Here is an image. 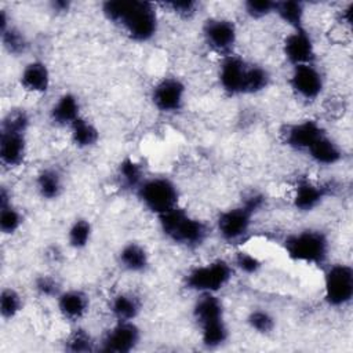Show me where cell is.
Listing matches in <instances>:
<instances>
[{
    "label": "cell",
    "mask_w": 353,
    "mask_h": 353,
    "mask_svg": "<svg viewBox=\"0 0 353 353\" xmlns=\"http://www.w3.org/2000/svg\"><path fill=\"white\" fill-rule=\"evenodd\" d=\"M165 8L170 10L175 17L183 21L192 19L197 14L199 4L192 0H183V1H168L164 4Z\"/></svg>",
    "instance_id": "39"
},
{
    "label": "cell",
    "mask_w": 353,
    "mask_h": 353,
    "mask_svg": "<svg viewBox=\"0 0 353 353\" xmlns=\"http://www.w3.org/2000/svg\"><path fill=\"white\" fill-rule=\"evenodd\" d=\"M192 317L203 338H216L229 330L218 294H199L192 306Z\"/></svg>",
    "instance_id": "6"
},
{
    "label": "cell",
    "mask_w": 353,
    "mask_h": 353,
    "mask_svg": "<svg viewBox=\"0 0 353 353\" xmlns=\"http://www.w3.org/2000/svg\"><path fill=\"white\" fill-rule=\"evenodd\" d=\"M135 196L141 205L156 216H160L179 205L181 192L178 185L168 176H146Z\"/></svg>",
    "instance_id": "5"
},
{
    "label": "cell",
    "mask_w": 353,
    "mask_h": 353,
    "mask_svg": "<svg viewBox=\"0 0 353 353\" xmlns=\"http://www.w3.org/2000/svg\"><path fill=\"white\" fill-rule=\"evenodd\" d=\"M101 12L131 41L148 43L159 32L157 7L150 1L106 0L101 4Z\"/></svg>",
    "instance_id": "1"
},
{
    "label": "cell",
    "mask_w": 353,
    "mask_h": 353,
    "mask_svg": "<svg viewBox=\"0 0 353 353\" xmlns=\"http://www.w3.org/2000/svg\"><path fill=\"white\" fill-rule=\"evenodd\" d=\"M232 265L236 272H240L247 276H254V274L259 273V270L263 266L262 261L256 255H254L252 252L244 251V250H239L234 254V256L232 259Z\"/></svg>",
    "instance_id": "36"
},
{
    "label": "cell",
    "mask_w": 353,
    "mask_h": 353,
    "mask_svg": "<svg viewBox=\"0 0 353 353\" xmlns=\"http://www.w3.org/2000/svg\"><path fill=\"white\" fill-rule=\"evenodd\" d=\"M0 39L4 51L11 57H21L29 50V39L26 33L12 23L4 30H0Z\"/></svg>",
    "instance_id": "30"
},
{
    "label": "cell",
    "mask_w": 353,
    "mask_h": 353,
    "mask_svg": "<svg viewBox=\"0 0 353 353\" xmlns=\"http://www.w3.org/2000/svg\"><path fill=\"white\" fill-rule=\"evenodd\" d=\"M274 7L276 1L272 0H247L243 3L244 14L254 21H259L274 14Z\"/></svg>",
    "instance_id": "38"
},
{
    "label": "cell",
    "mask_w": 353,
    "mask_h": 353,
    "mask_svg": "<svg viewBox=\"0 0 353 353\" xmlns=\"http://www.w3.org/2000/svg\"><path fill=\"white\" fill-rule=\"evenodd\" d=\"M23 310V298L18 290L4 287L0 292V316L6 321H11Z\"/></svg>",
    "instance_id": "32"
},
{
    "label": "cell",
    "mask_w": 353,
    "mask_h": 353,
    "mask_svg": "<svg viewBox=\"0 0 353 353\" xmlns=\"http://www.w3.org/2000/svg\"><path fill=\"white\" fill-rule=\"evenodd\" d=\"M230 261L216 258L210 262L190 268L183 276V287L194 294H219L234 277Z\"/></svg>",
    "instance_id": "4"
},
{
    "label": "cell",
    "mask_w": 353,
    "mask_h": 353,
    "mask_svg": "<svg viewBox=\"0 0 353 353\" xmlns=\"http://www.w3.org/2000/svg\"><path fill=\"white\" fill-rule=\"evenodd\" d=\"M18 83L29 94L44 95L51 87V70L44 61L32 59L19 72Z\"/></svg>",
    "instance_id": "19"
},
{
    "label": "cell",
    "mask_w": 353,
    "mask_h": 353,
    "mask_svg": "<svg viewBox=\"0 0 353 353\" xmlns=\"http://www.w3.org/2000/svg\"><path fill=\"white\" fill-rule=\"evenodd\" d=\"M94 233V228L90 219L84 216H79L72 221L66 230V241L68 245L74 251H81L88 247L91 243Z\"/></svg>",
    "instance_id": "28"
},
{
    "label": "cell",
    "mask_w": 353,
    "mask_h": 353,
    "mask_svg": "<svg viewBox=\"0 0 353 353\" xmlns=\"http://www.w3.org/2000/svg\"><path fill=\"white\" fill-rule=\"evenodd\" d=\"M23 225V215L14 204L0 205V232L4 236H14Z\"/></svg>",
    "instance_id": "34"
},
{
    "label": "cell",
    "mask_w": 353,
    "mask_h": 353,
    "mask_svg": "<svg viewBox=\"0 0 353 353\" xmlns=\"http://www.w3.org/2000/svg\"><path fill=\"white\" fill-rule=\"evenodd\" d=\"M81 116L80 99L73 92L61 94L48 109V120L59 128H69Z\"/></svg>",
    "instance_id": "20"
},
{
    "label": "cell",
    "mask_w": 353,
    "mask_h": 353,
    "mask_svg": "<svg viewBox=\"0 0 353 353\" xmlns=\"http://www.w3.org/2000/svg\"><path fill=\"white\" fill-rule=\"evenodd\" d=\"M305 154H307V157L317 165L332 167L342 161L343 149L328 135V132H325L305 152Z\"/></svg>",
    "instance_id": "23"
},
{
    "label": "cell",
    "mask_w": 353,
    "mask_h": 353,
    "mask_svg": "<svg viewBox=\"0 0 353 353\" xmlns=\"http://www.w3.org/2000/svg\"><path fill=\"white\" fill-rule=\"evenodd\" d=\"M256 212L243 201L221 211L215 219V230L228 244L241 243L251 232Z\"/></svg>",
    "instance_id": "8"
},
{
    "label": "cell",
    "mask_w": 353,
    "mask_h": 353,
    "mask_svg": "<svg viewBox=\"0 0 353 353\" xmlns=\"http://www.w3.org/2000/svg\"><path fill=\"white\" fill-rule=\"evenodd\" d=\"M323 299L334 309L346 307L353 299V268L345 262L325 266L323 273Z\"/></svg>",
    "instance_id": "7"
},
{
    "label": "cell",
    "mask_w": 353,
    "mask_h": 353,
    "mask_svg": "<svg viewBox=\"0 0 353 353\" xmlns=\"http://www.w3.org/2000/svg\"><path fill=\"white\" fill-rule=\"evenodd\" d=\"M34 189L44 201H55L65 192V176L58 167H44L34 176Z\"/></svg>",
    "instance_id": "22"
},
{
    "label": "cell",
    "mask_w": 353,
    "mask_h": 353,
    "mask_svg": "<svg viewBox=\"0 0 353 353\" xmlns=\"http://www.w3.org/2000/svg\"><path fill=\"white\" fill-rule=\"evenodd\" d=\"M11 25V17L6 8H0V30H4Z\"/></svg>",
    "instance_id": "42"
},
{
    "label": "cell",
    "mask_w": 353,
    "mask_h": 353,
    "mask_svg": "<svg viewBox=\"0 0 353 353\" xmlns=\"http://www.w3.org/2000/svg\"><path fill=\"white\" fill-rule=\"evenodd\" d=\"M330 237L317 228H303L287 234L283 240L285 255L298 263L309 266H323L330 255Z\"/></svg>",
    "instance_id": "3"
},
{
    "label": "cell",
    "mask_w": 353,
    "mask_h": 353,
    "mask_svg": "<svg viewBox=\"0 0 353 353\" xmlns=\"http://www.w3.org/2000/svg\"><path fill=\"white\" fill-rule=\"evenodd\" d=\"M68 130L72 145L80 150H87L97 146L101 138L97 124L84 116L79 117Z\"/></svg>",
    "instance_id": "25"
},
{
    "label": "cell",
    "mask_w": 353,
    "mask_h": 353,
    "mask_svg": "<svg viewBox=\"0 0 353 353\" xmlns=\"http://www.w3.org/2000/svg\"><path fill=\"white\" fill-rule=\"evenodd\" d=\"M188 88L178 76L160 77L150 90V102L161 114L179 113L186 103Z\"/></svg>",
    "instance_id": "10"
},
{
    "label": "cell",
    "mask_w": 353,
    "mask_h": 353,
    "mask_svg": "<svg viewBox=\"0 0 353 353\" xmlns=\"http://www.w3.org/2000/svg\"><path fill=\"white\" fill-rule=\"evenodd\" d=\"M30 127V116L23 108H11L8 109L1 119L0 131H17L26 132Z\"/></svg>",
    "instance_id": "35"
},
{
    "label": "cell",
    "mask_w": 353,
    "mask_h": 353,
    "mask_svg": "<svg viewBox=\"0 0 353 353\" xmlns=\"http://www.w3.org/2000/svg\"><path fill=\"white\" fill-rule=\"evenodd\" d=\"M201 36L210 51L223 58L234 54V47L239 40V29L230 18L210 17L203 22Z\"/></svg>",
    "instance_id": "9"
},
{
    "label": "cell",
    "mask_w": 353,
    "mask_h": 353,
    "mask_svg": "<svg viewBox=\"0 0 353 353\" xmlns=\"http://www.w3.org/2000/svg\"><path fill=\"white\" fill-rule=\"evenodd\" d=\"M245 323L248 328L258 335H270L276 330V317L263 307L250 310Z\"/></svg>",
    "instance_id": "33"
},
{
    "label": "cell",
    "mask_w": 353,
    "mask_h": 353,
    "mask_svg": "<svg viewBox=\"0 0 353 353\" xmlns=\"http://www.w3.org/2000/svg\"><path fill=\"white\" fill-rule=\"evenodd\" d=\"M33 288L41 298H57L63 290L59 280L52 274H40L33 281Z\"/></svg>",
    "instance_id": "37"
},
{
    "label": "cell",
    "mask_w": 353,
    "mask_h": 353,
    "mask_svg": "<svg viewBox=\"0 0 353 353\" xmlns=\"http://www.w3.org/2000/svg\"><path fill=\"white\" fill-rule=\"evenodd\" d=\"M109 312L114 321H135L142 312V301L135 292L120 291L110 298Z\"/></svg>",
    "instance_id": "24"
},
{
    "label": "cell",
    "mask_w": 353,
    "mask_h": 353,
    "mask_svg": "<svg viewBox=\"0 0 353 353\" xmlns=\"http://www.w3.org/2000/svg\"><path fill=\"white\" fill-rule=\"evenodd\" d=\"M65 350L70 353H91L98 350V342L88 330L76 325L65 339Z\"/></svg>",
    "instance_id": "31"
},
{
    "label": "cell",
    "mask_w": 353,
    "mask_h": 353,
    "mask_svg": "<svg viewBox=\"0 0 353 353\" xmlns=\"http://www.w3.org/2000/svg\"><path fill=\"white\" fill-rule=\"evenodd\" d=\"M272 81V74L263 65L248 62L245 72L243 95H256L263 92Z\"/></svg>",
    "instance_id": "29"
},
{
    "label": "cell",
    "mask_w": 353,
    "mask_h": 353,
    "mask_svg": "<svg viewBox=\"0 0 353 353\" xmlns=\"http://www.w3.org/2000/svg\"><path fill=\"white\" fill-rule=\"evenodd\" d=\"M248 68V61L237 54H230L221 58L218 65L216 77L221 90L229 97L243 95L245 72Z\"/></svg>",
    "instance_id": "15"
},
{
    "label": "cell",
    "mask_w": 353,
    "mask_h": 353,
    "mask_svg": "<svg viewBox=\"0 0 353 353\" xmlns=\"http://www.w3.org/2000/svg\"><path fill=\"white\" fill-rule=\"evenodd\" d=\"M157 219L163 236L178 247L197 250L203 247L210 237L208 225L181 205L157 216Z\"/></svg>",
    "instance_id": "2"
},
{
    "label": "cell",
    "mask_w": 353,
    "mask_h": 353,
    "mask_svg": "<svg viewBox=\"0 0 353 353\" xmlns=\"http://www.w3.org/2000/svg\"><path fill=\"white\" fill-rule=\"evenodd\" d=\"M145 178L146 175L143 165L130 156L124 157L116 168V181L123 190L135 193Z\"/></svg>",
    "instance_id": "26"
},
{
    "label": "cell",
    "mask_w": 353,
    "mask_h": 353,
    "mask_svg": "<svg viewBox=\"0 0 353 353\" xmlns=\"http://www.w3.org/2000/svg\"><path fill=\"white\" fill-rule=\"evenodd\" d=\"M274 15L290 29L303 28L306 18V7L302 1L298 0L276 1Z\"/></svg>",
    "instance_id": "27"
},
{
    "label": "cell",
    "mask_w": 353,
    "mask_h": 353,
    "mask_svg": "<svg viewBox=\"0 0 353 353\" xmlns=\"http://www.w3.org/2000/svg\"><path fill=\"white\" fill-rule=\"evenodd\" d=\"M142 341V330L135 321H114L101 336L98 352L130 353Z\"/></svg>",
    "instance_id": "11"
},
{
    "label": "cell",
    "mask_w": 353,
    "mask_h": 353,
    "mask_svg": "<svg viewBox=\"0 0 353 353\" xmlns=\"http://www.w3.org/2000/svg\"><path fill=\"white\" fill-rule=\"evenodd\" d=\"M117 263L127 273L141 274L149 269L150 255L143 244L138 241H127L117 252Z\"/></svg>",
    "instance_id": "21"
},
{
    "label": "cell",
    "mask_w": 353,
    "mask_h": 353,
    "mask_svg": "<svg viewBox=\"0 0 353 353\" xmlns=\"http://www.w3.org/2000/svg\"><path fill=\"white\" fill-rule=\"evenodd\" d=\"M28 156V134L0 131V163L7 170L19 168Z\"/></svg>",
    "instance_id": "18"
},
{
    "label": "cell",
    "mask_w": 353,
    "mask_h": 353,
    "mask_svg": "<svg viewBox=\"0 0 353 353\" xmlns=\"http://www.w3.org/2000/svg\"><path fill=\"white\" fill-rule=\"evenodd\" d=\"M352 3H347L341 11H339V21L347 26L352 25Z\"/></svg>",
    "instance_id": "41"
},
{
    "label": "cell",
    "mask_w": 353,
    "mask_h": 353,
    "mask_svg": "<svg viewBox=\"0 0 353 353\" xmlns=\"http://www.w3.org/2000/svg\"><path fill=\"white\" fill-rule=\"evenodd\" d=\"M327 131L320 121L314 119H303L284 125L281 130V141L290 149L306 152Z\"/></svg>",
    "instance_id": "14"
},
{
    "label": "cell",
    "mask_w": 353,
    "mask_h": 353,
    "mask_svg": "<svg viewBox=\"0 0 353 353\" xmlns=\"http://www.w3.org/2000/svg\"><path fill=\"white\" fill-rule=\"evenodd\" d=\"M288 85L299 99L314 102L324 92L325 80L316 63H305L291 68Z\"/></svg>",
    "instance_id": "12"
},
{
    "label": "cell",
    "mask_w": 353,
    "mask_h": 353,
    "mask_svg": "<svg viewBox=\"0 0 353 353\" xmlns=\"http://www.w3.org/2000/svg\"><path fill=\"white\" fill-rule=\"evenodd\" d=\"M50 8L51 11H54L55 14H66L68 11H70L72 8V3L66 1V0H52L50 3Z\"/></svg>",
    "instance_id": "40"
},
{
    "label": "cell",
    "mask_w": 353,
    "mask_h": 353,
    "mask_svg": "<svg viewBox=\"0 0 353 353\" xmlns=\"http://www.w3.org/2000/svg\"><path fill=\"white\" fill-rule=\"evenodd\" d=\"M330 196V186L307 176L296 179L292 190V207L302 214L317 210Z\"/></svg>",
    "instance_id": "16"
},
{
    "label": "cell",
    "mask_w": 353,
    "mask_h": 353,
    "mask_svg": "<svg viewBox=\"0 0 353 353\" xmlns=\"http://www.w3.org/2000/svg\"><path fill=\"white\" fill-rule=\"evenodd\" d=\"M281 54L291 68L316 63V44L312 33L305 26L291 29L283 39Z\"/></svg>",
    "instance_id": "13"
},
{
    "label": "cell",
    "mask_w": 353,
    "mask_h": 353,
    "mask_svg": "<svg viewBox=\"0 0 353 353\" xmlns=\"http://www.w3.org/2000/svg\"><path fill=\"white\" fill-rule=\"evenodd\" d=\"M57 309L61 317L66 321L77 324L90 312V295L80 288L62 290L55 298Z\"/></svg>",
    "instance_id": "17"
}]
</instances>
